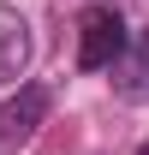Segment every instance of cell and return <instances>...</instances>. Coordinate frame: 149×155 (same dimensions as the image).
I'll return each instance as SVG.
<instances>
[{"instance_id": "obj_1", "label": "cell", "mask_w": 149, "mask_h": 155, "mask_svg": "<svg viewBox=\"0 0 149 155\" xmlns=\"http://www.w3.org/2000/svg\"><path fill=\"white\" fill-rule=\"evenodd\" d=\"M125 18H119V6H84V18H78V66L84 72H108L113 60L125 54Z\"/></svg>"}, {"instance_id": "obj_2", "label": "cell", "mask_w": 149, "mask_h": 155, "mask_svg": "<svg viewBox=\"0 0 149 155\" xmlns=\"http://www.w3.org/2000/svg\"><path fill=\"white\" fill-rule=\"evenodd\" d=\"M48 107H54V90H48V84H24L18 96L0 107V155H12L18 143H30L36 125L48 119Z\"/></svg>"}, {"instance_id": "obj_3", "label": "cell", "mask_w": 149, "mask_h": 155, "mask_svg": "<svg viewBox=\"0 0 149 155\" xmlns=\"http://www.w3.org/2000/svg\"><path fill=\"white\" fill-rule=\"evenodd\" d=\"M30 66V24L18 6H0V84H18Z\"/></svg>"}, {"instance_id": "obj_4", "label": "cell", "mask_w": 149, "mask_h": 155, "mask_svg": "<svg viewBox=\"0 0 149 155\" xmlns=\"http://www.w3.org/2000/svg\"><path fill=\"white\" fill-rule=\"evenodd\" d=\"M108 72H113V90L125 101H149V36H131L125 54L113 60Z\"/></svg>"}, {"instance_id": "obj_5", "label": "cell", "mask_w": 149, "mask_h": 155, "mask_svg": "<svg viewBox=\"0 0 149 155\" xmlns=\"http://www.w3.org/2000/svg\"><path fill=\"white\" fill-rule=\"evenodd\" d=\"M137 155H149V143H143V149H137Z\"/></svg>"}]
</instances>
